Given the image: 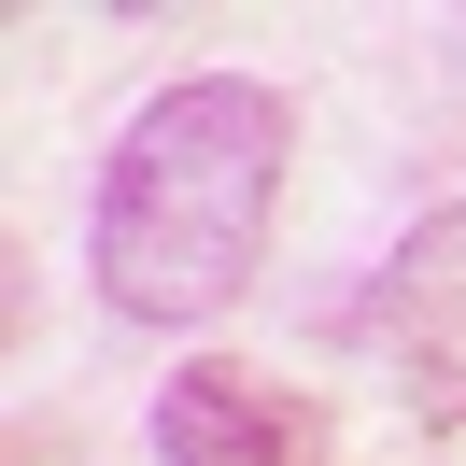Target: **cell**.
Instances as JSON below:
<instances>
[{"mask_svg":"<svg viewBox=\"0 0 466 466\" xmlns=\"http://www.w3.org/2000/svg\"><path fill=\"white\" fill-rule=\"evenodd\" d=\"M156 466H325L311 410L255 368H170L156 396Z\"/></svg>","mask_w":466,"mask_h":466,"instance_id":"3","label":"cell"},{"mask_svg":"<svg viewBox=\"0 0 466 466\" xmlns=\"http://www.w3.org/2000/svg\"><path fill=\"white\" fill-rule=\"evenodd\" d=\"M353 339H368L381 368H410L438 410H466V198H452V212H424V227H410L396 255L368 268Z\"/></svg>","mask_w":466,"mask_h":466,"instance_id":"2","label":"cell"},{"mask_svg":"<svg viewBox=\"0 0 466 466\" xmlns=\"http://www.w3.org/2000/svg\"><path fill=\"white\" fill-rule=\"evenodd\" d=\"M297 170V114L255 71H184L114 127L86 198V283L127 325H212L255 297L268 268V212Z\"/></svg>","mask_w":466,"mask_h":466,"instance_id":"1","label":"cell"}]
</instances>
